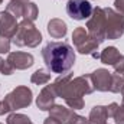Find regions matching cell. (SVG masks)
Segmentation results:
<instances>
[{"mask_svg":"<svg viewBox=\"0 0 124 124\" xmlns=\"http://www.w3.org/2000/svg\"><path fill=\"white\" fill-rule=\"evenodd\" d=\"M46 68L54 74H66L75 63V51L66 42H48L42 49Z\"/></svg>","mask_w":124,"mask_h":124,"instance_id":"6da1fadb","label":"cell"},{"mask_svg":"<svg viewBox=\"0 0 124 124\" xmlns=\"http://www.w3.org/2000/svg\"><path fill=\"white\" fill-rule=\"evenodd\" d=\"M52 85L56 93V97L63 98L65 101L74 98H82L84 95L93 94L95 91L90 75H81L74 78L72 74H65L58 77Z\"/></svg>","mask_w":124,"mask_h":124,"instance_id":"7a4b0ae2","label":"cell"},{"mask_svg":"<svg viewBox=\"0 0 124 124\" xmlns=\"http://www.w3.org/2000/svg\"><path fill=\"white\" fill-rule=\"evenodd\" d=\"M12 42L16 46H19V48H23V46L36 48L42 42V33L36 29V26L33 25V22L23 19L19 23L17 31L15 33Z\"/></svg>","mask_w":124,"mask_h":124,"instance_id":"3957f363","label":"cell"},{"mask_svg":"<svg viewBox=\"0 0 124 124\" xmlns=\"http://www.w3.org/2000/svg\"><path fill=\"white\" fill-rule=\"evenodd\" d=\"M105 28H107V22H105V13L102 7H94L93 15L90 16L88 22H87V32L90 33V36L94 40H97L98 43H102L107 38H105Z\"/></svg>","mask_w":124,"mask_h":124,"instance_id":"277c9868","label":"cell"},{"mask_svg":"<svg viewBox=\"0 0 124 124\" xmlns=\"http://www.w3.org/2000/svg\"><path fill=\"white\" fill-rule=\"evenodd\" d=\"M104 13H105V22H107L105 38L111 40L120 39L124 33V15L111 7H104Z\"/></svg>","mask_w":124,"mask_h":124,"instance_id":"5b68a950","label":"cell"},{"mask_svg":"<svg viewBox=\"0 0 124 124\" xmlns=\"http://www.w3.org/2000/svg\"><path fill=\"white\" fill-rule=\"evenodd\" d=\"M72 42H74V45L79 54L91 55V56L98 51V46H100V43L97 40H94L90 36V33L87 32V29L82 26L77 28L72 32Z\"/></svg>","mask_w":124,"mask_h":124,"instance_id":"8992f818","label":"cell"},{"mask_svg":"<svg viewBox=\"0 0 124 124\" xmlns=\"http://www.w3.org/2000/svg\"><path fill=\"white\" fill-rule=\"evenodd\" d=\"M6 10L9 13H12L16 19L23 17L26 20H31V22L36 20L38 15H39L38 6L29 0H10L9 4L6 6Z\"/></svg>","mask_w":124,"mask_h":124,"instance_id":"52a82bcc","label":"cell"},{"mask_svg":"<svg viewBox=\"0 0 124 124\" xmlns=\"http://www.w3.org/2000/svg\"><path fill=\"white\" fill-rule=\"evenodd\" d=\"M32 97H33V94H32L31 88H28L25 85H19L6 95L4 101L9 104L12 111H16V110L29 107L32 104Z\"/></svg>","mask_w":124,"mask_h":124,"instance_id":"ba28073f","label":"cell"},{"mask_svg":"<svg viewBox=\"0 0 124 124\" xmlns=\"http://www.w3.org/2000/svg\"><path fill=\"white\" fill-rule=\"evenodd\" d=\"M94 7L88 0H68L66 13L74 20H84L93 15Z\"/></svg>","mask_w":124,"mask_h":124,"instance_id":"9c48e42d","label":"cell"},{"mask_svg":"<svg viewBox=\"0 0 124 124\" xmlns=\"http://www.w3.org/2000/svg\"><path fill=\"white\" fill-rule=\"evenodd\" d=\"M91 82L94 85V90L100 91V93H107L110 91L111 87V72H108V69L105 68H98L90 74Z\"/></svg>","mask_w":124,"mask_h":124,"instance_id":"30bf717a","label":"cell"},{"mask_svg":"<svg viewBox=\"0 0 124 124\" xmlns=\"http://www.w3.org/2000/svg\"><path fill=\"white\" fill-rule=\"evenodd\" d=\"M17 26H19L17 19L12 13H9L7 10H3L0 13V36L13 39L17 31Z\"/></svg>","mask_w":124,"mask_h":124,"instance_id":"8fae6325","label":"cell"},{"mask_svg":"<svg viewBox=\"0 0 124 124\" xmlns=\"http://www.w3.org/2000/svg\"><path fill=\"white\" fill-rule=\"evenodd\" d=\"M6 61L9 62L15 69H20V71H23V69L31 68L32 65L35 63V58H33L32 54L22 52V51H16V52H9Z\"/></svg>","mask_w":124,"mask_h":124,"instance_id":"7c38bea8","label":"cell"},{"mask_svg":"<svg viewBox=\"0 0 124 124\" xmlns=\"http://www.w3.org/2000/svg\"><path fill=\"white\" fill-rule=\"evenodd\" d=\"M56 93L54 90V85H45L43 90L39 93L36 98V105L38 108H40L42 111H49L54 105H55V100H56Z\"/></svg>","mask_w":124,"mask_h":124,"instance_id":"4fadbf2b","label":"cell"},{"mask_svg":"<svg viewBox=\"0 0 124 124\" xmlns=\"http://www.w3.org/2000/svg\"><path fill=\"white\" fill-rule=\"evenodd\" d=\"M74 114H75L74 110L66 108L63 105H58V104H55L49 110V116L54 117V118H56L61 124H71V120H72Z\"/></svg>","mask_w":124,"mask_h":124,"instance_id":"5bb4252c","label":"cell"},{"mask_svg":"<svg viewBox=\"0 0 124 124\" xmlns=\"http://www.w3.org/2000/svg\"><path fill=\"white\" fill-rule=\"evenodd\" d=\"M68 32V28H66V23L62 20V19H51L48 22V33L54 38V39H62L65 38Z\"/></svg>","mask_w":124,"mask_h":124,"instance_id":"9a60e30c","label":"cell"},{"mask_svg":"<svg viewBox=\"0 0 124 124\" xmlns=\"http://www.w3.org/2000/svg\"><path fill=\"white\" fill-rule=\"evenodd\" d=\"M108 116H107V108L104 105H95L90 111L88 116V124H107Z\"/></svg>","mask_w":124,"mask_h":124,"instance_id":"2e32d148","label":"cell"},{"mask_svg":"<svg viewBox=\"0 0 124 124\" xmlns=\"http://www.w3.org/2000/svg\"><path fill=\"white\" fill-rule=\"evenodd\" d=\"M120 56H121V54H120V51L116 46H107L100 54V61L102 63H105V65H111L113 66L116 62L120 59Z\"/></svg>","mask_w":124,"mask_h":124,"instance_id":"e0dca14e","label":"cell"},{"mask_svg":"<svg viewBox=\"0 0 124 124\" xmlns=\"http://www.w3.org/2000/svg\"><path fill=\"white\" fill-rule=\"evenodd\" d=\"M32 84L35 85H45L51 81V71L46 69H36L31 77Z\"/></svg>","mask_w":124,"mask_h":124,"instance_id":"ac0fdd59","label":"cell"},{"mask_svg":"<svg viewBox=\"0 0 124 124\" xmlns=\"http://www.w3.org/2000/svg\"><path fill=\"white\" fill-rule=\"evenodd\" d=\"M124 88V72H114L111 74V87L110 93H121Z\"/></svg>","mask_w":124,"mask_h":124,"instance_id":"d6986e66","label":"cell"},{"mask_svg":"<svg viewBox=\"0 0 124 124\" xmlns=\"http://www.w3.org/2000/svg\"><path fill=\"white\" fill-rule=\"evenodd\" d=\"M7 124H33L32 120L25 116V114H20V113H13L7 117Z\"/></svg>","mask_w":124,"mask_h":124,"instance_id":"ffe728a7","label":"cell"},{"mask_svg":"<svg viewBox=\"0 0 124 124\" xmlns=\"http://www.w3.org/2000/svg\"><path fill=\"white\" fill-rule=\"evenodd\" d=\"M66 102V105L71 108V110H82L84 108V105H85V102H84V100L82 98H74V100H66L65 101Z\"/></svg>","mask_w":124,"mask_h":124,"instance_id":"44dd1931","label":"cell"},{"mask_svg":"<svg viewBox=\"0 0 124 124\" xmlns=\"http://www.w3.org/2000/svg\"><path fill=\"white\" fill-rule=\"evenodd\" d=\"M15 72V68L9 63L7 61H1V63H0V74H3V75H12Z\"/></svg>","mask_w":124,"mask_h":124,"instance_id":"7402d4cb","label":"cell"},{"mask_svg":"<svg viewBox=\"0 0 124 124\" xmlns=\"http://www.w3.org/2000/svg\"><path fill=\"white\" fill-rule=\"evenodd\" d=\"M10 39L0 36V54H9L10 52Z\"/></svg>","mask_w":124,"mask_h":124,"instance_id":"603a6c76","label":"cell"},{"mask_svg":"<svg viewBox=\"0 0 124 124\" xmlns=\"http://www.w3.org/2000/svg\"><path fill=\"white\" fill-rule=\"evenodd\" d=\"M113 118H114L116 124H124V104L118 105V108H117V111H116Z\"/></svg>","mask_w":124,"mask_h":124,"instance_id":"cb8c5ba5","label":"cell"},{"mask_svg":"<svg viewBox=\"0 0 124 124\" xmlns=\"http://www.w3.org/2000/svg\"><path fill=\"white\" fill-rule=\"evenodd\" d=\"M105 108H107V116H108V118H113L114 114H116V111H117V108H118V104H117V102H111V104H108Z\"/></svg>","mask_w":124,"mask_h":124,"instance_id":"d4e9b609","label":"cell"},{"mask_svg":"<svg viewBox=\"0 0 124 124\" xmlns=\"http://www.w3.org/2000/svg\"><path fill=\"white\" fill-rule=\"evenodd\" d=\"M71 124H88V118H85V117H82V116L75 113L72 120H71Z\"/></svg>","mask_w":124,"mask_h":124,"instance_id":"484cf974","label":"cell"},{"mask_svg":"<svg viewBox=\"0 0 124 124\" xmlns=\"http://www.w3.org/2000/svg\"><path fill=\"white\" fill-rule=\"evenodd\" d=\"M113 68H114L116 72H124V55L120 56V59L113 65Z\"/></svg>","mask_w":124,"mask_h":124,"instance_id":"4316f807","label":"cell"},{"mask_svg":"<svg viewBox=\"0 0 124 124\" xmlns=\"http://www.w3.org/2000/svg\"><path fill=\"white\" fill-rule=\"evenodd\" d=\"M12 111V108L9 107V104L3 100V101H0V116H4V114H7V113H10Z\"/></svg>","mask_w":124,"mask_h":124,"instance_id":"83f0119b","label":"cell"},{"mask_svg":"<svg viewBox=\"0 0 124 124\" xmlns=\"http://www.w3.org/2000/svg\"><path fill=\"white\" fill-rule=\"evenodd\" d=\"M114 6H116L117 12L124 15V0H114Z\"/></svg>","mask_w":124,"mask_h":124,"instance_id":"f1b7e54d","label":"cell"},{"mask_svg":"<svg viewBox=\"0 0 124 124\" xmlns=\"http://www.w3.org/2000/svg\"><path fill=\"white\" fill-rule=\"evenodd\" d=\"M43 124H61L56 118H54V117H48V118H45V121H43Z\"/></svg>","mask_w":124,"mask_h":124,"instance_id":"f546056e","label":"cell"},{"mask_svg":"<svg viewBox=\"0 0 124 124\" xmlns=\"http://www.w3.org/2000/svg\"><path fill=\"white\" fill-rule=\"evenodd\" d=\"M121 95H123V104H124V88H123V91H121Z\"/></svg>","mask_w":124,"mask_h":124,"instance_id":"4dcf8cb0","label":"cell"},{"mask_svg":"<svg viewBox=\"0 0 124 124\" xmlns=\"http://www.w3.org/2000/svg\"><path fill=\"white\" fill-rule=\"evenodd\" d=\"M1 1H3V0H0V4H1Z\"/></svg>","mask_w":124,"mask_h":124,"instance_id":"1f68e13d","label":"cell"},{"mask_svg":"<svg viewBox=\"0 0 124 124\" xmlns=\"http://www.w3.org/2000/svg\"><path fill=\"white\" fill-rule=\"evenodd\" d=\"M0 124H1V123H0Z\"/></svg>","mask_w":124,"mask_h":124,"instance_id":"d6a6232c","label":"cell"}]
</instances>
